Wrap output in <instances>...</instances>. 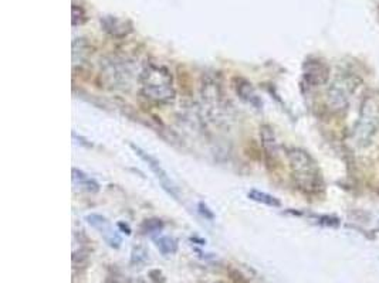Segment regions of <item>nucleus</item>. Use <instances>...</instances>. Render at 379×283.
Masks as SVG:
<instances>
[{
    "label": "nucleus",
    "instance_id": "nucleus-22",
    "mask_svg": "<svg viewBox=\"0 0 379 283\" xmlns=\"http://www.w3.org/2000/svg\"><path fill=\"white\" fill-rule=\"evenodd\" d=\"M198 209H199V213H201V214H202L205 218H208V220H213V218H215L213 213L209 210V207H208L206 204H203V203H199Z\"/></svg>",
    "mask_w": 379,
    "mask_h": 283
},
{
    "label": "nucleus",
    "instance_id": "nucleus-19",
    "mask_svg": "<svg viewBox=\"0 0 379 283\" xmlns=\"http://www.w3.org/2000/svg\"><path fill=\"white\" fill-rule=\"evenodd\" d=\"M162 227H164V224L161 220L152 218V220H145L141 226V230L144 231V234H152V233L161 231Z\"/></svg>",
    "mask_w": 379,
    "mask_h": 283
},
{
    "label": "nucleus",
    "instance_id": "nucleus-18",
    "mask_svg": "<svg viewBox=\"0 0 379 283\" xmlns=\"http://www.w3.org/2000/svg\"><path fill=\"white\" fill-rule=\"evenodd\" d=\"M149 260L148 253L145 251L144 247H134L132 254H131V264L132 265H142Z\"/></svg>",
    "mask_w": 379,
    "mask_h": 283
},
{
    "label": "nucleus",
    "instance_id": "nucleus-10",
    "mask_svg": "<svg viewBox=\"0 0 379 283\" xmlns=\"http://www.w3.org/2000/svg\"><path fill=\"white\" fill-rule=\"evenodd\" d=\"M260 140L266 155V159L270 163H276L280 157V143L274 133V129L270 125L260 126Z\"/></svg>",
    "mask_w": 379,
    "mask_h": 283
},
{
    "label": "nucleus",
    "instance_id": "nucleus-13",
    "mask_svg": "<svg viewBox=\"0 0 379 283\" xmlns=\"http://www.w3.org/2000/svg\"><path fill=\"white\" fill-rule=\"evenodd\" d=\"M71 179H73V186L75 192L87 193V194H95L100 192V184L91 176H88L80 169L74 167L71 170Z\"/></svg>",
    "mask_w": 379,
    "mask_h": 283
},
{
    "label": "nucleus",
    "instance_id": "nucleus-12",
    "mask_svg": "<svg viewBox=\"0 0 379 283\" xmlns=\"http://www.w3.org/2000/svg\"><path fill=\"white\" fill-rule=\"evenodd\" d=\"M101 26L105 33L112 37H125L132 31V24L128 20L115 17V16H105L101 18Z\"/></svg>",
    "mask_w": 379,
    "mask_h": 283
},
{
    "label": "nucleus",
    "instance_id": "nucleus-16",
    "mask_svg": "<svg viewBox=\"0 0 379 283\" xmlns=\"http://www.w3.org/2000/svg\"><path fill=\"white\" fill-rule=\"evenodd\" d=\"M155 245L162 255H174L178 253V241L174 237H159L155 240Z\"/></svg>",
    "mask_w": 379,
    "mask_h": 283
},
{
    "label": "nucleus",
    "instance_id": "nucleus-1",
    "mask_svg": "<svg viewBox=\"0 0 379 283\" xmlns=\"http://www.w3.org/2000/svg\"><path fill=\"white\" fill-rule=\"evenodd\" d=\"M286 156L296 187L309 196L320 194L324 190V180L314 157L301 148H289Z\"/></svg>",
    "mask_w": 379,
    "mask_h": 283
},
{
    "label": "nucleus",
    "instance_id": "nucleus-15",
    "mask_svg": "<svg viewBox=\"0 0 379 283\" xmlns=\"http://www.w3.org/2000/svg\"><path fill=\"white\" fill-rule=\"evenodd\" d=\"M249 199L256 201V203H260V204H265V206H269V207H274V209H279L282 207V203L279 199H276L274 196L272 194H267L265 192H259V190H250L249 192Z\"/></svg>",
    "mask_w": 379,
    "mask_h": 283
},
{
    "label": "nucleus",
    "instance_id": "nucleus-2",
    "mask_svg": "<svg viewBox=\"0 0 379 283\" xmlns=\"http://www.w3.org/2000/svg\"><path fill=\"white\" fill-rule=\"evenodd\" d=\"M139 91L142 96L156 105H168L175 101L176 91L169 70L161 64L148 62L139 74Z\"/></svg>",
    "mask_w": 379,
    "mask_h": 283
},
{
    "label": "nucleus",
    "instance_id": "nucleus-3",
    "mask_svg": "<svg viewBox=\"0 0 379 283\" xmlns=\"http://www.w3.org/2000/svg\"><path fill=\"white\" fill-rule=\"evenodd\" d=\"M361 79L354 74H338L326 91V105L333 113H344L357 92Z\"/></svg>",
    "mask_w": 379,
    "mask_h": 283
},
{
    "label": "nucleus",
    "instance_id": "nucleus-21",
    "mask_svg": "<svg viewBox=\"0 0 379 283\" xmlns=\"http://www.w3.org/2000/svg\"><path fill=\"white\" fill-rule=\"evenodd\" d=\"M105 283H145L141 278H132V277H122V275H112L108 277Z\"/></svg>",
    "mask_w": 379,
    "mask_h": 283
},
{
    "label": "nucleus",
    "instance_id": "nucleus-7",
    "mask_svg": "<svg viewBox=\"0 0 379 283\" xmlns=\"http://www.w3.org/2000/svg\"><path fill=\"white\" fill-rule=\"evenodd\" d=\"M129 148L135 152V155H137L141 160H144V162L148 165V167L152 170V173L155 174V177L159 180L162 189H164L171 197H174L175 200H179V189H178L176 184L171 180V177L168 176V173L165 172V169L161 166L159 160L155 159L152 155H149L148 152H145L144 149H141L139 146H137V145H134V143H129Z\"/></svg>",
    "mask_w": 379,
    "mask_h": 283
},
{
    "label": "nucleus",
    "instance_id": "nucleus-14",
    "mask_svg": "<svg viewBox=\"0 0 379 283\" xmlns=\"http://www.w3.org/2000/svg\"><path fill=\"white\" fill-rule=\"evenodd\" d=\"M91 54V45L85 38H75L73 41V61L74 64L84 61Z\"/></svg>",
    "mask_w": 379,
    "mask_h": 283
},
{
    "label": "nucleus",
    "instance_id": "nucleus-4",
    "mask_svg": "<svg viewBox=\"0 0 379 283\" xmlns=\"http://www.w3.org/2000/svg\"><path fill=\"white\" fill-rule=\"evenodd\" d=\"M379 132V101L375 96H368L361 104L360 115L354 126V142L358 148L373 145Z\"/></svg>",
    "mask_w": 379,
    "mask_h": 283
},
{
    "label": "nucleus",
    "instance_id": "nucleus-5",
    "mask_svg": "<svg viewBox=\"0 0 379 283\" xmlns=\"http://www.w3.org/2000/svg\"><path fill=\"white\" fill-rule=\"evenodd\" d=\"M202 106L210 121L222 123L228 118V104L220 84L210 75H203L201 82Z\"/></svg>",
    "mask_w": 379,
    "mask_h": 283
},
{
    "label": "nucleus",
    "instance_id": "nucleus-6",
    "mask_svg": "<svg viewBox=\"0 0 379 283\" xmlns=\"http://www.w3.org/2000/svg\"><path fill=\"white\" fill-rule=\"evenodd\" d=\"M101 78L112 89H124L129 87V82L132 79V70L127 61L111 57L101 65Z\"/></svg>",
    "mask_w": 379,
    "mask_h": 283
},
{
    "label": "nucleus",
    "instance_id": "nucleus-23",
    "mask_svg": "<svg viewBox=\"0 0 379 283\" xmlns=\"http://www.w3.org/2000/svg\"><path fill=\"white\" fill-rule=\"evenodd\" d=\"M118 227H119V228H122V230H125V231H127V235H129V234H131V230H129V227H128V226H124L122 223H119V224H118Z\"/></svg>",
    "mask_w": 379,
    "mask_h": 283
},
{
    "label": "nucleus",
    "instance_id": "nucleus-9",
    "mask_svg": "<svg viewBox=\"0 0 379 283\" xmlns=\"http://www.w3.org/2000/svg\"><path fill=\"white\" fill-rule=\"evenodd\" d=\"M85 221L92 227L95 228L97 231H100V234L104 237V240L107 241V244L111 247V248H119L121 245V237L118 235L117 231H114L112 226L110 224V221L100 216V214H90L85 217Z\"/></svg>",
    "mask_w": 379,
    "mask_h": 283
},
{
    "label": "nucleus",
    "instance_id": "nucleus-11",
    "mask_svg": "<svg viewBox=\"0 0 379 283\" xmlns=\"http://www.w3.org/2000/svg\"><path fill=\"white\" fill-rule=\"evenodd\" d=\"M235 89L237 96L246 102L247 105H250L255 109H262L263 108V101L260 98V95L257 94L256 88L253 87L252 82H249L245 78H235Z\"/></svg>",
    "mask_w": 379,
    "mask_h": 283
},
{
    "label": "nucleus",
    "instance_id": "nucleus-24",
    "mask_svg": "<svg viewBox=\"0 0 379 283\" xmlns=\"http://www.w3.org/2000/svg\"><path fill=\"white\" fill-rule=\"evenodd\" d=\"M212 283H226V282H222V281H218V282H212Z\"/></svg>",
    "mask_w": 379,
    "mask_h": 283
},
{
    "label": "nucleus",
    "instance_id": "nucleus-8",
    "mask_svg": "<svg viewBox=\"0 0 379 283\" xmlns=\"http://www.w3.org/2000/svg\"><path fill=\"white\" fill-rule=\"evenodd\" d=\"M303 78L309 87H321L330 79V67L321 60L311 58L303 65Z\"/></svg>",
    "mask_w": 379,
    "mask_h": 283
},
{
    "label": "nucleus",
    "instance_id": "nucleus-17",
    "mask_svg": "<svg viewBox=\"0 0 379 283\" xmlns=\"http://www.w3.org/2000/svg\"><path fill=\"white\" fill-rule=\"evenodd\" d=\"M90 261V248L81 243L80 248H74L73 251V267L74 270L85 268V265Z\"/></svg>",
    "mask_w": 379,
    "mask_h": 283
},
{
    "label": "nucleus",
    "instance_id": "nucleus-20",
    "mask_svg": "<svg viewBox=\"0 0 379 283\" xmlns=\"http://www.w3.org/2000/svg\"><path fill=\"white\" fill-rule=\"evenodd\" d=\"M87 20L85 10L81 6L73 4V26H80Z\"/></svg>",
    "mask_w": 379,
    "mask_h": 283
}]
</instances>
